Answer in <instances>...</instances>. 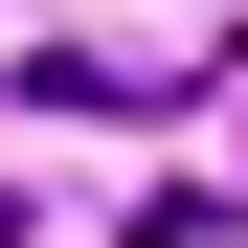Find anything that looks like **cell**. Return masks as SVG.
Returning <instances> with one entry per match:
<instances>
[{
  "label": "cell",
  "mask_w": 248,
  "mask_h": 248,
  "mask_svg": "<svg viewBox=\"0 0 248 248\" xmlns=\"http://www.w3.org/2000/svg\"><path fill=\"white\" fill-rule=\"evenodd\" d=\"M0 248H46V203H23V181H0Z\"/></svg>",
  "instance_id": "6da1fadb"
}]
</instances>
